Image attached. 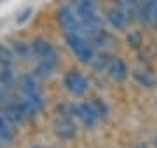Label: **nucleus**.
<instances>
[{"label":"nucleus","mask_w":157,"mask_h":148,"mask_svg":"<svg viewBox=\"0 0 157 148\" xmlns=\"http://www.w3.org/2000/svg\"><path fill=\"white\" fill-rule=\"evenodd\" d=\"M73 11L78 16L80 23L84 24V30L87 35H94L96 31L101 30V19L98 16L94 0H77Z\"/></svg>","instance_id":"obj_1"},{"label":"nucleus","mask_w":157,"mask_h":148,"mask_svg":"<svg viewBox=\"0 0 157 148\" xmlns=\"http://www.w3.org/2000/svg\"><path fill=\"white\" fill-rule=\"evenodd\" d=\"M67 44L70 47V51L75 54L80 63L86 65H93L96 61V54H94V47L89 40L86 39L84 35H75V33H65Z\"/></svg>","instance_id":"obj_2"},{"label":"nucleus","mask_w":157,"mask_h":148,"mask_svg":"<svg viewBox=\"0 0 157 148\" xmlns=\"http://www.w3.org/2000/svg\"><path fill=\"white\" fill-rule=\"evenodd\" d=\"M19 89L23 91L25 98L28 99L35 108L42 110L44 108V96H42V89H40L39 82L32 77V75H23L19 79Z\"/></svg>","instance_id":"obj_3"},{"label":"nucleus","mask_w":157,"mask_h":148,"mask_svg":"<svg viewBox=\"0 0 157 148\" xmlns=\"http://www.w3.org/2000/svg\"><path fill=\"white\" fill-rule=\"evenodd\" d=\"M58 21L65 30V33H75V35H86L84 24L80 23L78 16L75 14L72 7H63L58 14Z\"/></svg>","instance_id":"obj_4"},{"label":"nucleus","mask_w":157,"mask_h":148,"mask_svg":"<svg viewBox=\"0 0 157 148\" xmlns=\"http://www.w3.org/2000/svg\"><path fill=\"white\" fill-rule=\"evenodd\" d=\"M63 84L67 87V91L70 94H73V96H82L89 89V80L86 79L80 72H75V70H72V72H68L65 75Z\"/></svg>","instance_id":"obj_5"},{"label":"nucleus","mask_w":157,"mask_h":148,"mask_svg":"<svg viewBox=\"0 0 157 148\" xmlns=\"http://www.w3.org/2000/svg\"><path fill=\"white\" fill-rule=\"evenodd\" d=\"M32 49H33L35 56L40 57V61L58 63V52H56V49H54V47H52V44H51V42H47V40H44V39L33 40Z\"/></svg>","instance_id":"obj_6"},{"label":"nucleus","mask_w":157,"mask_h":148,"mask_svg":"<svg viewBox=\"0 0 157 148\" xmlns=\"http://www.w3.org/2000/svg\"><path fill=\"white\" fill-rule=\"evenodd\" d=\"M75 117L80 119V122L84 125H87V127H93L100 120L98 115H96V112L93 110V105L91 103H82V105L75 106Z\"/></svg>","instance_id":"obj_7"},{"label":"nucleus","mask_w":157,"mask_h":148,"mask_svg":"<svg viewBox=\"0 0 157 148\" xmlns=\"http://www.w3.org/2000/svg\"><path fill=\"white\" fill-rule=\"evenodd\" d=\"M107 68L112 75V79L115 80H124L128 77V66L124 65L122 59H117V57H113L110 61H107Z\"/></svg>","instance_id":"obj_8"},{"label":"nucleus","mask_w":157,"mask_h":148,"mask_svg":"<svg viewBox=\"0 0 157 148\" xmlns=\"http://www.w3.org/2000/svg\"><path fill=\"white\" fill-rule=\"evenodd\" d=\"M4 115L7 117V120H9L12 125L21 124L23 120H26V117H25V113H23L21 106H19V103H9L6 108H4Z\"/></svg>","instance_id":"obj_9"},{"label":"nucleus","mask_w":157,"mask_h":148,"mask_svg":"<svg viewBox=\"0 0 157 148\" xmlns=\"http://www.w3.org/2000/svg\"><path fill=\"white\" fill-rule=\"evenodd\" d=\"M14 139V127L4 113H0V143H11Z\"/></svg>","instance_id":"obj_10"},{"label":"nucleus","mask_w":157,"mask_h":148,"mask_svg":"<svg viewBox=\"0 0 157 148\" xmlns=\"http://www.w3.org/2000/svg\"><path fill=\"white\" fill-rule=\"evenodd\" d=\"M108 21L112 24L115 30H124L128 26V16L124 14L122 11H119V9H112V11L108 12Z\"/></svg>","instance_id":"obj_11"},{"label":"nucleus","mask_w":157,"mask_h":148,"mask_svg":"<svg viewBox=\"0 0 157 148\" xmlns=\"http://www.w3.org/2000/svg\"><path fill=\"white\" fill-rule=\"evenodd\" d=\"M56 134L59 138H63V139H70V138L75 136V125L68 119H65L63 122L56 124Z\"/></svg>","instance_id":"obj_12"},{"label":"nucleus","mask_w":157,"mask_h":148,"mask_svg":"<svg viewBox=\"0 0 157 148\" xmlns=\"http://www.w3.org/2000/svg\"><path fill=\"white\" fill-rule=\"evenodd\" d=\"M14 57H16V54L9 47H6L4 44H0V65L4 68H11L12 63H14Z\"/></svg>","instance_id":"obj_13"},{"label":"nucleus","mask_w":157,"mask_h":148,"mask_svg":"<svg viewBox=\"0 0 157 148\" xmlns=\"http://www.w3.org/2000/svg\"><path fill=\"white\" fill-rule=\"evenodd\" d=\"M14 84H16V79H14L12 72L9 68H4L2 66V70H0V86L4 87L6 91H9V89L14 87Z\"/></svg>","instance_id":"obj_14"},{"label":"nucleus","mask_w":157,"mask_h":148,"mask_svg":"<svg viewBox=\"0 0 157 148\" xmlns=\"http://www.w3.org/2000/svg\"><path fill=\"white\" fill-rule=\"evenodd\" d=\"M56 65L58 63L40 61V65L37 66V75L44 77V79H47V77H51V75H54V72H56Z\"/></svg>","instance_id":"obj_15"},{"label":"nucleus","mask_w":157,"mask_h":148,"mask_svg":"<svg viewBox=\"0 0 157 148\" xmlns=\"http://www.w3.org/2000/svg\"><path fill=\"white\" fill-rule=\"evenodd\" d=\"M14 51H16L14 54H17V57H28L33 52V49L25 42H14Z\"/></svg>","instance_id":"obj_16"},{"label":"nucleus","mask_w":157,"mask_h":148,"mask_svg":"<svg viewBox=\"0 0 157 148\" xmlns=\"http://www.w3.org/2000/svg\"><path fill=\"white\" fill-rule=\"evenodd\" d=\"M135 79L140 82L141 86H145V87H152L154 84H155V80H154V77H150L148 73H141V72H135Z\"/></svg>","instance_id":"obj_17"},{"label":"nucleus","mask_w":157,"mask_h":148,"mask_svg":"<svg viewBox=\"0 0 157 148\" xmlns=\"http://www.w3.org/2000/svg\"><path fill=\"white\" fill-rule=\"evenodd\" d=\"M91 105H93V110L96 112L98 119H105V117H107L108 108H107V105H105L103 101H98V99H96V101H93Z\"/></svg>","instance_id":"obj_18"},{"label":"nucleus","mask_w":157,"mask_h":148,"mask_svg":"<svg viewBox=\"0 0 157 148\" xmlns=\"http://www.w3.org/2000/svg\"><path fill=\"white\" fill-rule=\"evenodd\" d=\"M30 14H32V9H25V11L21 12V14H19V16H17V23L21 24V23H25V21H26V19H28L30 17Z\"/></svg>","instance_id":"obj_19"},{"label":"nucleus","mask_w":157,"mask_h":148,"mask_svg":"<svg viewBox=\"0 0 157 148\" xmlns=\"http://www.w3.org/2000/svg\"><path fill=\"white\" fill-rule=\"evenodd\" d=\"M157 0H140V4H154Z\"/></svg>","instance_id":"obj_20"},{"label":"nucleus","mask_w":157,"mask_h":148,"mask_svg":"<svg viewBox=\"0 0 157 148\" xmlns=\"http://www.w3.org/2000/svg\"><path fill=\"white\" fill-rule=\"evenodd\" d=\"M154 146L157 148V138H155V139H154Z\"/></svg>","instance_id":"obj_21"},{"label":"nucleus","mask_w":157,"mask_h":148,"mask_svg":"<svg viewBox=\"0 0 157 148\" xmlns=\"http://www.w3.org/2000/svg\"><path fill=\"white\" fill-rule=\"evenodd\" d=\"M35 148H40V146H35Z\"/></svg>","instance_id":"obj_22"}]
</instances>
